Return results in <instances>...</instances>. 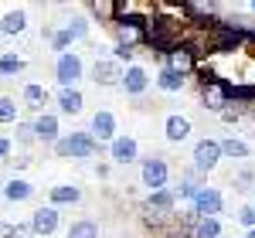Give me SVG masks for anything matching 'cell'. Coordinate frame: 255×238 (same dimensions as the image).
Wrapping results in <instances>:
<instances>
[{"mask_svg":"<svg viewBox=\"0 0 255 238\" xmlns=\"http://www.w3.org/2000/svg\"><path fill=\"white\" fill-rule=\"evenodd\" d=\"M139 180H143V187H150V194H157V191H167V180H170V163L163 157H150L139 163Z\"/></svg>","mask_w":255,"mask_h":238,"instance_id":"6","label":"cell"},{"mask_svg":"<svg viewBox=\"0 0 255 238\" xmlns=\"http://www.w3.org/2000/svg\"><path fill=\"white\" fill-rule=\"evenodd\" d=\"M163 68L174 72V75H180V79H187V75H194L197 68H201V61H197L194 48H191L187 41H180L170 55H163Z\"/></svg>","mask_w":255,"mask_h":238,"instance_id":"5","label":"cell"},{"mask_svg":"<svg viewBox=\"0 0 255 238\" xmlns=\"http://www.w3.org/2000/svg\"><path fill=\"white\" fill-rule=\"evenodd\" d=\"M17 143H24V146L34 143V129H31V122H20V119H17Z\"/></svg>","mask_w":255,"mask_h":238,"instance_id":"34","label":"cell"},{"mask_svg":"<svg viewBox=\"0 0 255 238\" xmlns=\"http://www.w3.org/2000/svg\"><path fill=\"white\" fill-rule=\"evenodd\" d=\"M191 208H194L197 218H218V215H221V208H225V198H221V191H218V187L201 184V187H197V194L191 198Z\"/></svg>","mask_w":255,"mask_h":238,"instance_id":"9","label":"cell"},{"mask_svg":"<svg viewBox=\"0 0 255 238\" xmlns=\"http://www.w3.org/2000/svg\"><path fill=\"white\" fill-rule=\"evenodd\" d=\"M27 225H31V235L34 238H51L55 232H58V225H61V215H58V208L48 204V208H38Z\"/></svg>","mask_w":255,"mask_h":238,"instance_id":"12","label":"cell"},{"mask_svg":"<svg viewBox=\"0 0 255 238\" xmlns=\"http://www.w3.org/2000/svg\"><path fill=\"white\" fill-rule=\"evenodd\" d=\"M24 68H27V61L20 58L17 51L0 55V79H17V75H24Z\"/></svg>","mask_w":255,"mask_h":238,"instance_id":"23","label":"cell"},{"mask_svg":"<svg viewBox=\"0 0 255 238\" xmlns=\"http://www.w3.org/2000/svg\"><path fill=\"white\" fill-rule=\"evenodd\" d=\"M89 136L96 139V143H113V139L119 136L116 133V116H113L109 109H99L96 116H92V122H89Z\"/></svg>","mask_w":255,"mask_h":238,"instance_id":"15","label":"cell"},{"mask_svg":"<svg viewBox=\"0 0 255 238\" xmlns=\"http://www.w3.org/2000/svg\"><path fill=\"white\" fill-rule=\"evenodd\" d=\"M109 160L116 163V167H129V163H136L139 160V143L129 133H119L113 143H109Z\"/></svg>","mask_w":255,"mask_h":238,"instance_id":"11","label":"cell"},{"mask_svg":"<svg viewBox=\"0 0 255 238\" xmlns=\"http://www.w3.org/2000/svg\"><path fill=\"white\" fill-rule=\"evenodd\" d=\"M48 99H51V96H48V89H44L41 82H27V85H24V92H20V102H24V109H31V113H38V116L44 113Z\"/></svg>","mask_w":255,"mask_h":238,"instance_id":"18","label":"cell"},{"mask_svg":"<svg viewBox=\"0 0 255 238\" xmlns=\"http://www.w3.org/2000/svg\"><path fill=\"white\" fill-rule=\"evenodd\" d=\"M235 218H238V225H242V228H255V204H242Z\"/></svg>","mask_w":255,"mask_h":238,"instance_id":"31","label":"cell"},{"mask_svg":"<svg viewBox=\"0 0 255 238\" xmlns=\"http://www.w3.org/2000/svg\"><path fill=\"white\" fill-rule=\"evenodd\" d=\"M143 20H146V17H119L116 24H113L116 44H123V48H133V51H136L139 44H143Z\"/></svg>","mask_w":255,"mask_h":238,"instance_id":"10","label":"cell"},{"mask_svg":"<svg viewBox=\"0 0 255 238\" xmlns=\"http://www.w3.org/2000/svg\"><path fill=\"white\" fill-rule=\"evenodd\" d=\"M55 79H58L61 89H79V82L85 79V61L75 51H65L55 61Z\"/></svg>","mask_w":255,"mask_h":238,"instance_id":"4","label":"cell"},{"mask_svg":"<svg viewBox=\"0 0 255 238\" xmlns=\"http://www.w3.org/2000/svg\"><path fill=\"white\" fill-rule=\"evenodd\" d=\"M252 184H255V170H238L235 174V187L238 191H249Z\"/></svg>","mask_w":255,"mask_h":238,"instance_id":"33","label":"cell"},{"mask_svg":"<svg viewBox=\"0 0 255 238\" xmlns=\"http://www.w3.org/2000/svg\"><path fill=\"white\" fill-rule=\"evenodd\" d=\"M245 34H249V41L255 44V20H249V24H245Z\"/></svg>","mask_w":255,"mask_h":238,"instance_id":"38","label":"cell"},{"mask_svg":"<svg viewBox=\"0 0 255 238\" xmlns=\"http://www.w3.org/2000/svg\"><path fill=\"white\" fill-rule=\"evenodd\" d=\"M48 198H51V208L79 204V201H82V187H79V184H55V187L48 191Z\"/></svg>","mask_w":255,"mask_h":238,"instance_id":"20","label":"cell"},{"mask_svg":"<svg viewBox=\"0 0 255 238\" xmlns=\"http://www.w3.org/2000/svg\"><path fill=\"white\" fill-rule=\"evenodd\" d=\"M191 119L180 116V113H170V116L163 119V136H167V143H184V139L191 136Z\"/></svg>","mask_w":255,"mask_h":238,"instance_id":"17","label":"cell"},{"mask_svg":"<svg viewBox=\"0 0 255 238\" xmlns=\"http://www.w3.org/2000/svg\"><path fill=\"white\" fill-rule=\"evenodd\" d=\"M163 238H184V235H177V232H167V235H163Z\"/></svg>","mask_w":255,"mask_h":238,"instance_id":"39","label":"cell"},{"mask_svg":"<svg viewBox=\"0 0 255 238\" xmlns=\"http://www.w3.org/2000/svg\"><path fill=\"white\" fill-rule=\"evenodd\" d=\"M218 116L225 119V122H238V109H221Z\"/></svg>","mask_w":255,"mask_h":238,"instance_id":"37","label":"cell"},{"mask_svg":"<svg viewBox=\"0 0 255 238\" xmlns=\"http://www.w3.org/2000/svg\"><path fill=\"white\" fill-rule=\"evenodd\" d=\"M17 116H20L17 99H10V96H0V126H10V122H17Z\"/></svg>","mask_w":255,"mask_h":238,"instance_id":"27","label":"cell"},{"mask_svg":"<svg viewBox=\"0 0 255 238\" xmlns=\"http://www.w3.org/2000/svg\"><path fill=\"white\" fill-rule=\"evenodd\" d=\"M55 102H58V109L65 113V116H79L82 106H85V96H82L79 89H61Z\"/></svg>","mask_w":255,"mask_h":238,"instance_id":"21","label":"cell"},{"mask_svg":"<svg viewBox=\"0 0 255 238\" xmlns=\"http://www.w3.org/2000/svg\"><path fill=\"white\" fill-rule=\"evenodd\" d=\"M249 10H252V14H255V0H252V3H249Z\"/></svg>","mask_w":255,"mask_h":238,"instance_id":"40","label":"cell"},{"mask_svg":"<svg viewBox=\"0 0 255 238\" xmlns=\"http://www.w3.org/2000/svg\"><path fill=\"white\" fill-rule=\"evenodd\" d=\"M0 194H3V201H10V204H20V201L34 198V187H31L24 177H10L3 187H0Z\"/></svg>","mask_w":255,"mask_h":238,"instance_id":"19","label":"cell"},{"mask_svg":"<svg viewBox=\"0 0 255 238\" xmlns=\"http://www.w3.org/2000/svg\"><path fill=\"white\" fill-rule=\"evenodd\" d=\"M245 24H249V20H235V17L221 20V17H218V24L208 31V48L218 51V55H232V51H238L242 44H249Z\"/></svg>","mask_w":255,"mask_h":238,"instance_id":"2","label":"cell"},{"mask_svg":"<svg viewBox=\"0 0 255 238\" xmlns=\"http://www.w3.org/2000/svg\"><path fill=\"white\" fill-rule=\"evenodd\" d=\"M252 119H255V106H252Z\"/></svg>","mask_w":255,"mask_h":238,"instance_id":"41","label":"cell"},{"mask_svg":"<svg viewBox=\"0 0 255 238\" xmlns=\"http://www.w3.org/2000/svg\"><path fill=\"white\" fill-rule=\"evenodd\" d=\"M89 10H92V17L99 24H109V27L116 24V0H92Z\"/></svg>","mask_w":255,"mask_h":238,"instance_id":"25","label":"cell"},{"mask_svg":"<svg viewBox=\"0 0 255 238\" xmlns=\"http://www.w3.org/2000/svg\"><path fill=\"white\" fill-rule=\"evenodd\" d=\"M197 238H221V221L218 218H197Z\"/></svg>","mask_w":255,"mask_h":238,"instance_id":"29","label":"cell"},{"mask_svg":"<svg viewBox=\"0 0 255 238\" xmlns=\"http://www.w3.org/2000/svg\"><path fill=\"white\" fill-rule=\"evenodd\" d=\"M119 89L126 92V96H143L146 89H150V72L143 68V65H126L123 68V82H119Z\"/></svg>","mask_w":255,"mask_h":238,"instance_id":"14","label":"cell"},{"mask_svg":"<svg viewBox=\"0 0 255 238\" xmlns=\"http://www.w3.org/2000/svg\"><path fill=\"white\" fill-rule=\"evenodd\" d=\"M133 55H136L133 48H123V44H113V61H116V65H123V61H126V65H133Z\"/></svg>","mask_w":255,"mask_h":238,"instance_id":"32","label":"cell"},{"mask_svg":"<svg viewBox=\"0 0 255 238\" xmlns=\"http://www.w3.org/2000/svg\"><path fill=\"white\" fill-rule=\"evenodd\" d=\"M157 85L163 89V92H180V89H184V79H180V75H174V72H167V68H160Z\"/></svg>","mask_w":255,"mask_h":238,"instance_id":"28","label":"cell"},{"mask_svg":"<svg viewBox=\"0 0 255 238\" xmlns=\"http://www.w3.org/2000/svg\"><path fill=\"white\" fill-rule=\"evenodd\" d=\"M65 238H99V225L92 218H79L68 225V235Z\"/></svg>","mask_w":255,"mask_h":238,"instance_id":"26","label":"cell"},{"mask_svg":"<svg viewBox=\"0 0 255 238\" xmlns=\"http://www.w3.org/2000/svg\"><path fill=\"white\" fill-rule=\"evenodd\" d=\"M55 153H58L61 160H92L99 153V143L89 136V129L61 133V139L55 143Z\"/></svg>","mask_w":255,"mask_h":238,"instance_id":"3","label":"cell"},{"mask_svg":"<svg viewBox=\"0 0 255 238\" xmlns=\"http://www.w3.org/2000/svg\"><path fill=\"white\" fill-rule=\"evenodd\" d=\"M10 150H14V143H10L7 136H0V160H7V157H10Z\"/></svg>","mask_w":255,"mask_h":238,"instance_id":"36","label":"cell"},{"mask_svg":"<svg viewBox=\"0 0 255 238\" xmlns=\"http://www.w3.org/2000/svg\"><path fill=\"white\" fill-rule=\"evenodd\" d=\"M0 238H17V225L14 221H0Z\"/></svg>","mask_w":255,"mask_h":238,"instance_id":"35","label":"cell"},{"mask_svg":"<svg viewBox=\"0 0 255 238\" xmlns=\"http://www.w3.org/2000/svg\"><path fill=\"white\" fill-rule=\"evenodd\" d=\"M31 129H34V143H48V146H55V143L61 139L58 113H41V116H34Z\"/></svg>","mask_w":255,"mask_h":238,"instance_id":"13","label":"cell"},{"mask_svg":"<svg viewBox=\"0 0 255 238\" xmlns=\"http://www.w3.org/2000/svg\"><path fill=\"white\" fill-rule=\"evenodd\" d=\"M24 27H27V14L24 10H7L3 17H0V34H24Z\"/></svg>","mask_w":255,"mask_h":238,"instance_id":"24","label":"cell"},{"mask_svg":"<svg viewBox=\"0 0 255 238\" xmlns=\"http://www.w3.org/2000/svg\"><path fill=\"white\" fill-rule=\"evenodd\" d=\"M201 102H204V109H211V113L228 109V106H232V82L228 79L204 82V85H201Z\"/></svg>","mask_w":255,"mask_h":238,"instance_id":"8","label":"cell"},{"mask_svg":"<svg viewBox=\"0 0 255 238\" xmlns=\"http://www.w3.org/2000/svg\"><path fill=\"white\" fill-rule=\"evenodd\" d=\"M180 41H184L180 20L170 17V14H160L157 7H153V10L146 14V20H143V44H146L150 51H157V55H170Z\"/></svg>","mask_w":255,"mask_h":238,"instance_id":"1","label":"cell"},{"mask_svg":"<svg viewBox=\"0 0 255 238\" xmlns=\"http://www.w3.org/2000/svg\"><path fill=\"white\" fill-rule=\"evenodd\" d=\"M191 160H194V163H191V167H194L197 174H201V177H204V174H211V170H215L218 163H221V143H218V139H197L194 143V153H191Z\"/></svg>","mask_w":255,"mask_h":238,"instance_id":"7","label":"cell"},{"mask_svg":"<svg viewBox=\"0 0 255 238\" xmlns=\"http://www.w3.org/2000/svg\"><path fill=\"white\" fill-rule=\"evenodd\" d=\"M92 82L102 85V89H116L123 82V65H116L113 58H96L92 65Z\"/></svg>","mask_w":255,"mask_h":238,"instance_id":"16","label":"cell"},{"mask_svg":"<svg viewBox=\"0 0 255 238\" xmlns=\"http://www.w3.org/2000/svg\"><path fill=\"white\" fill-rule=\"evenodd\" d=\"M61 31H65V34H68L72 41H79V38H89V24H85V20H68V24H65Z\"/></svg>","mask_w":255,"mask_h":238,"instance_id":"30","label":"cell"},{"mask_svg":"<svg viewBox=\"0 0 255 238\" xmlns=\"http://www.w3.org/2000/svg\"><path fill=\"white\" fill-rule=\"evenodd\" d=\"M218 143H221V157H225V160H249V157H252V146H249L245 139H238V136L218 139Z\"/></svg>","mask_w":255,"mask_h":238,"instance_id":"22","label":"cell"}]
</instances>
